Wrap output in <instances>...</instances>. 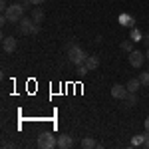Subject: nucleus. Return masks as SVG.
Returning a JSON list of instances; mask_svg holds the SVG:
<instances>
[{
	"label": "nucleus",
	"mask_w": 149,
	"mask_h": 149,
	"mask_svg": "<svg viewBox=\"0 0 149 149\" xmlns=\"http://www.w3.org/2000/svg\"><path fill=\"white\" fill-rule=\"evenodd\" d=\"M68 60L72 64H76V66H80V64H86V60H88V54H86V50L80 46H74L68 50Z\"/></svg>",
	"instance_id": "nucleus-1"
},
{
	"label": "nucleus",
	"mask_w": 149,
	"mask_h": 149,
	"mask_svg": "<svg viewBox=\"0 0 149 149\" xmlns=\"http://www.w3.org/2000/svg\"><path fill=\"white\" fill-rule=\"evenodd\" d=\"M24 8H26L24 4H12V6H8V8L4 10L8 22H20L24 18Z\"/></svg>",
	"instance_id": "nucleus-2"
},
{
	"label": "nucleus",
	"mask_w": 149,
	"mask_h": 149,
	"mask_svg": "<svg viewBox=\"0 0 149 149\" xmlns=\"http://www.w3.org/2000/svg\"><path fill=\"white\" fill-rule=\"evenodd\" d=\"M18 24H20V32L22 34H38L40 32V24L34 22L32 18H22Z\"/></svg>",
	"instance_id": "nucleus-3"
},
{
	"label": "nucleus",
	"mask_w": 149,
	"mask_h": 149,
	"mask_svg": "<svg viewBox=\"0 0 149 149\" xmlns=\"http://www.w3.org/2000/svg\"><path fill=\"white\" fill-rule=\"evenodd\" d=\"M58 145V139L52 135V133H40L38 135V147L40 149H52V147H56Z\"/></svg>",
	"instance_id": "nucleus-4"
},
{
	"label": "nucleus",
	"mask_w": 149,
	"mask_h": 149,
	"mask_svg": "<svg viewBox=\"0 0 149 149\" xmlns=\"http://www.w3.org/2000/svg\"><path fill=\"white\" fill-rule=\"evenodd\" d=\"M145 60H147V56H145V54H141L139 50H133V52H129V64H131L133 68H141Z\"/></svg>",
	"instance_id": "nucleus-5"
},
{
	"label": "nucleus",
	"mask_w": 149,
	"mask_h": 149,
	"mask_svg": "<svg viewBox=\"0 0 149 149\" xmlns=\"http://www.w3.org/2000/svg\"><path fill=\"white\" fill-rule=\"evenodd\" d=\"M16 46H18V42H16L14 36H4V38H2V50H4L6 54H12V52L16 50Z\"/></svg>",
	"instance_id": "nucleus-6"
},
{
	"label": "nucleus",
	"mask_w": 149,
	"mask_h": 149,
	"mask_svg": "<svg viewBox=\"0 0 149 149\" xmlns=\"http://www.w3.org/2000/svg\"><path fill=\"white\" fill-rule=\"evenodd\" d=\"M127 86H121V84H115L113 88H111V95H113L115 100H125L127 95Z\"/></svg>",
	"instance_id": "nucleus-7"
},
{
	"label": "nucleus",
	"mask_w": 149,
	"mask_h": 149,
	"mask_svg": "<svg viewBox=\"0 0 149 149\" xmlns=\"http://www.w3.org/2000/svg\"><path fill=\"white\" fill-rule=\"evenodd\" d=\"M58 147L60 149H72L74 147V137L72 135H60L58 137Z\"/></svg>",
	"instance_id": "nucleus-8"
},
{
	"label": "nucleus",
	"mask_w": 149,
	"mask_h": 149,
	"mask_svg": "<svg viewBox=\"0 0 149 149\" xmlns=\"http://www.w3.org/2000/svg\"><path fill=\"white\" fill-rule=\"evenodd\" d=\"M119 24L121 26H127V28H135V18L129 16V14H121L119 16Z\"/></svg>",
	"instance_id": "nucleus-9"
},
{
	"label": "nucleus",
	"mask_w": 149,
	"mask_h": 149,
	"mask_svg": "<svg viewBox=\"0 0 149 149\" xmlns=\"http://www.w3.org/2000/svg\"><path fill=\"white\" fill-rule=\"evenodd\" d=\"M100 66V58L97 56H88V60H86V68L88 70H95Z\"/></svg>",
	"instance_id": "nucleus-10"
},
{
	"label": "nucleus",
	"mask_w": 149,
	"mask_h": 149,
	"mask_svg": "<svg viewBox=\"0 0 149 149\" xmlns=\"http://www.w3.org/2000/svg\"><path fill=\"white\" fill-rule=\"evenodd\" d=\"M139 86H141V81H139V80H129V81H127V92L135 93L139 90Z\"/></svg>",
	"instance_id": "nucleus-11"
},
{
	"label": "nucleus",
	"mask_w": 149,
	"mask_h": 149,
	"mask_svg": "<svg viewBox=\"0 0 149 149\" xmlns=\"http://www.w3.org/2000/svg\"><path fill=\"white\" fill-rule=\"evenodd\" d=\"M123 102H125L127 107H133V105H135V102H137V97H135V93H133V92H129L125 95V100H123Z\"/></svg>",
	"instance_id": "nucleus-12"
},
{
	"label": "nucleus",
	"mask_w": 149,
	"mask_h": 149,
	"mask_svg": "<svg viewBox=\"0 0 149 149\" xmlns=\"http://www.w3.org/2000/svg\"><path fill=\"white\" fill-rule=\"evenodd\" d=\"M81 147L84 149H93V147H97V143H95L92 137H86V139H81Z\"/></svg>",
	"instance_id": "nucleus-13"
},
{
	"label": "nucleus",
	"mask_w": 149,
	"mask_h": 149,
	"mask_svg": "<svg viewBox=\"0 0 149 149\" xmlns=\"http://www.w3.org/2000/svg\"><path fill=\"white\" fill-rule=\"evenodd\" d=\"M133 42H143V34L139 32L137 28H131V36H129Z\"/></svg>",
	"instance_id": "nucleus-14"
},
{
	"label": "nucleus",
	"mask_w": 149,
	"mask_h": 149,
	"mask_svg": "<svg viewBox=\"0 0 149 149\" xmlns=\"http://www.w3.org/2000/svg\"><path fill=\"white\" fill-rule=\"evenodd\" d=\"M32 20H34V22H38V24H40V22H42V20H44V12L40 10V8H36V10L32 12Z\"/></svg>",
	"instance_id": "nucleus-15"
},
{
	"label": "nucleus",
	"mask_w": 149,
	"mask_h": 149,
	"mask_svg": "<svg viewBox=\"0 0 149 149\" xmlns=\"http://www.w3.org/2000/svg\"><path fill=\"white\" fill-rule=\"evenodd\" d=\"M121 50L133 52V40H123V42H121Z\"/></svg>",
	"instance_id": "nucleus-16"
},
{
	"label": "nucleus",
	"mask_w": 149,
	"mask_h": 149,
	"mask_svg": "<svg viewBox=\"0 0 149 149\" xmlns=\"http://www.w3.org/2000/svg\"><path fill=\"white\" fill-rule=\"evenodd\" d=\"M143 141H145V133H143V135H135V137L131 139L133 145H143Z\"/></svg>",
	"instance_id": "nucleus-17"
},
{
	"label": "nucleus",
	"mask_w": 149,
	"mask_h": 149,
	"mask_svg": "<svg viewBox=\"0 0 149 149\" xmlns=\"http://www.w3.org/2000/svg\"><path fill=\"white\" fill-rule=\"evenodd\" d=\"M139 81H141V86H149V72H143L139 76Z\"/></svg>",
	"instance_id": "nucleus-18"
},
{
	"label": "nucleus",
	"mask_w": 149,
	"mask_h": 149,
	"mask_svg": "<svg viewBox=\"0 0 149 149\" xmlns=\"http://www.w3.org/2000/svg\"><path fill=\"white\" fill-rule=\"evenodd\" d=\"M78 72H80V76H86V74H88L90 70L86 68V64H80V66H78Z\"/></svg>",
	"instance_id": "nucleus-19"
},
{
	"label": "nucleus",
	"mask_w": 149,
	"mask_h": 149,
	"mask_svg": "<svg viewBox=\"0 0 149 149\" xmlns=\"http://www.w3.org/2000/svg\"><path fill=\"white\" fill-rule=\"evenodd\" d=\"M30 4H34V6H38V4H44V0H28Z\"/></svg>",
	"instance_id": "nucleus-20"
},
{
	"label": "nucleus",
	"mask_w": 149,
	"mask_h": 149,
	"mask_svg": "<svg viewBox=\"0 0 149 149\" xmlns=\"http://www.w3.org/2000/svg\"><path fill=\"white\" fill-rule=\"evenodd\" d=\"M0 8H2V10H6V8H8V4H6V0H0Z\"/></svg>",
	"instance_id": "nucleus-21"
},
{
	"label": "nucleus",
	"mask_w": 149,
	"mask_h": 149,
	"mask_svg": "<svg viewBox=\"0 0 149 149\" xmlns=\"http://www.w3.org/2000/svg\"><path fill=\"white\" fill-rule=\"evenodd\" d=\"M145 131H147V133H149V117H147V119H145Z\"/></svg>",
	"instance_id": "nucleus-22"
},
{
	"label": "nucleus",
	"mask_w": 149,
	"mask_h": 149,
	"mask_svg": "<svg viewBox=\"0 0 149 149\" xmlns=\"http://www.w3.org/2000/svg\"><path fill=\"white\" fill-rule=\"evenodd\" d=\"M143 42H145V44L149 46V34H147V36H143Z\"/></svg>",
	"instance_id": "nucleus-23"
},
{
	"label": "nucleus",
	"mask_w": 149,
	"mask_h": 149,
	"mask_svg": "<svg viewBox=\"0 0 149 149\" xmlns=\"http://www.w3.org/2000/svg\"><path fill=\"white\" fill-rule=\"evenodd\" d=\"M145 56H147V60H149V46H147V52H145Z\"/></svg>",
	"instance_id": "nucleus-24"
}]
</instances>
